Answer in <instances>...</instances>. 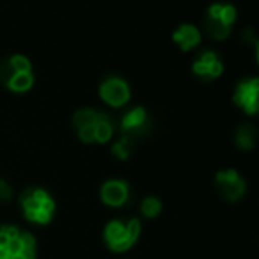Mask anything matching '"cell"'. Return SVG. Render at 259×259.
<instances>
[{
    "instance_id": "cell-1",
    "label": "cell",
    "mask_w": 259,
    "mask_h": 259,
    "mask_svg": "<svg viewBox=\"0 0 259 259\" xmlns=\"http://www.w3.org/2000/svg\"><path fill=\"white\" fill-rule=\"evenodd\" d=\"M71 126L83 144H107L114 139L117 121L105 110L83 107L73 114Z\"/></svg>"
},
{
    "instance_id": "cell-2",
    "label": "cell",
    "mask_w": 259,
    "mask_h": 259,
    "mask_svg": "<svg viewBox=\"0 0 259 259\" xmlns=\"http://www.w3.org/2000/svg\"><path fill=\"white\" fill-rule=\"evenodd\" d=\"M32 62L27 55L13 54L0 61V83L15 94H25L34 87Z\"/></svg>"
},
{
    "instance_id": "cell-3",
    "label": "cell",
    "mask_w": 259,
    "mask_h": 259,
    "mask_svg": "<svg viewBox=\"0 0 259 259\" xmlns=\"http://www.w3.org/2000/svg\"><path fill=\"white\" fill-rule=\"evenodd\" d=\"M20 209L25 220L34 226H47L54 220L57 204L48 190L41 187H29L20 194Z\"/></svg>"
},
{
    "instance_id": "cell-4",
    "label": "cell",
    "mask_w": 259,
    "mask_h": 259,
    "mask_svg": "<svg viewBox=\"0 0 259 259\" xmlns=\"http://www.w3.org/2000/svg\"><path fill=\"white\" fill-rule=\"evenodd\" d=\"M142 233V224L137 217L114 219L103 227V241L108 250L124 254L137 245Z\"/></svg>"
},
{
    "instance_id": "cell-5",
    "label": "cell",
    "mask_w": 259,
    "mask_h": 259,
    "mask_svg": "<svg viewBox=\"0 0 259 259\" xmlns=\"http://www.w3.org/2000/svg\"><path fill=\"white\" fill-rule=\"evenodd\" d=\"M36 236L18 226H0V259H36Z\"/></svg>"
},
{
    "instance_id": "cell-6",
    "label": "cell",
    "mask_w": 259,
    "mask_h": 259,
    "mask_svg": "<svg viewBox=\"0 0 259 259\" xmlns=\"http://www.w3.org/2000/svg\"><path fill=\"white\" fill-rule=\"evenodd\" d=\"M238 13L233 4H226V2H215V4L208 6L202 16L201 32L208 36L211 41H224L231 36L233 27L236 23Z\"/></svg>"
},
{
    "instance_id": "cell-7",
    "label": "cell",
    "mask_w": 259,
    "mask_h": 259,
    "mask_svg": "<svg viewBox=\"0 0 259 259\" xmlns=\"http://www.w3.org/2000/svg\"><path fill=\"white\" fill-rule=\"evenodd\" d=\"M117 126L122 137L132 139L135 144H139V142L149 139V135L153 134L155 121H153L148 108L142 107V105H137V107H132L128 112H124L121 115Z\"/></svg>"
},
{
    "instance_id": "cell-8",
    "label": "cell",
    "mask_w": 259,
    "mask_h": 259,
    "mask_svg": "<svg viewBox=\"0 0 259 259\" xmlns=\"http://www.w3.org/2000/svg\"><path fill=\"white\" fill-rule=\"evenodd\" d=\"M98 96L105 105L112 108H122L132 100V87L124 76L117 73H108L98 85Z\"/></svg>"
},
{
    "instance_id": "cell-9",
    "label": "cell",
    "mask_w": 259,
    "mask_h": 259,
    "mask_svg": "<svg viewBox=\"0 0 259 259\" xmlns=\"http://www.w3.org/2000/svg\"><path fill=\"white\" fill-rule=\"evenodd\" d=\"M215 190L222 201L238 202L247 194V181L236 169H222L215 174Z\"/></svg>"
},
{
    "instance_id": "cell-10",
    "label": "cell",
    "mask_w": 259,
    "mask_h": 259,
    "mask_svg": "<svg viewBox=\"0 0 259 259\" xmlns=\"http://www.w3.org/2000/svg\"><path fill=\"white\" fill-rule=\"evenodd\" d=\"M259 80L255 76L243 78L236 83L233 93L234 107L240 108L243 114L255 115L259 108Z\"/></svg>"
},
{
    "instance_id": "cell-11",
    "label": "cell",
    "mask_w": 259,
    "mask_h": 259,
    "mask_svg": "<svg viewBox=\"0 0 259 259\" xmlns=\"http://www.w3.org/2000/svg\"><path fill=\"white\" fill-rule=\"evenodd\" d=\"M192 73L201 82H213L220 78L224 73V62L215 50H202L197 57L192 61Z\"/></svg>"
},
{
    "instance_id": "cell-12",
    "label": "cell",
    "mask_w": 259,
    "mask_h": 259,
    "mask_svg": "<svg viewBox=\"0 0 259 259\" xmlns=\"http://www.w3.org/2000/svg\"><path fill=\"white\" fill-rule=\"evenodd\" d=\"M100 199L108 208H124L130 204V199H132V188H130L128 181L112 178L100 187Z\"/></svg>"
},
{
    "instance_id": "cell-13",
    "label": "cell",
    "mask_w": 259,
    "mask_h": 259,
    "mask_svg": "<svg viewBox=\"0 0 259 259\" xmlns=\"http://www.w3.org/2000/svg\"><path fill=\"white\" fill-rule=\"evenodd\" d=\"M172 41L181 52H192L201 45L202 32L194 23H181L172 32Z\"/></svg>"
},
{
    "instance_id": "cell-14",
    "label": "cell",
    "mask_w": 259,
    "mask_h": 259,
    "mask_svg": "<svg viewBox=\"0 0 259 259\" xmlns=\"http://www.w3.org/2000/svg\"><path fill=\"white\" fill-rule=\"evenodd\" d=\"M257 144V128L252 122H243L234 132V146L240 151H250Z\"/></svg>"
},
{
    "instance_id": "cell-15",
    "label": "cell",
    "mask_w": 259,
    "mask_h": 259,
    "mask_svg": "<svg viewBox=\"0 0 259 259\" xmlns=\"http://www.w3.org/2000/svg\"><path fill=\"white\" fill-rule=\"evenodd\" d=\"M135 148H137V144H135L132 139H128V137H119L117 141H114L112 142V155L115 156V158H119V160H128L130 156L134 155L135 153Z\"/></svg>"
},
{
    "instance_id": "cell-16",
    "label": "cell",
    "mask_w": 259,
    "mask_h": 259,
    "mask_svg": "<svg viewBox=\"0 0 259 259\" xmlns=\"http://www.w3.org/2000/svg\"><path fill=\"white\" fill-rule=\"evenodd\" d=\"M139 209H141V215L144 217V219L153 220V219H156L160 213H162L163 204H162V201L156 197V195H148V197H144L141 201Z\"/></svg>"
},
{
    "instance_id": "cell-17",
    "label": "cell",
    "mask_w": 259,
    "mask_h": 259,
    "mask_svg": "<svg viewBox=\"0 0 259 259\" xmlns=\"http://www.w3.org/2000/svg\"><path fill=\"white\" fill-rule=\"evenodd\" d=\"M13 199V187L6 180L0 178V204H8Z\"/></svg>"
}]
</instances>
